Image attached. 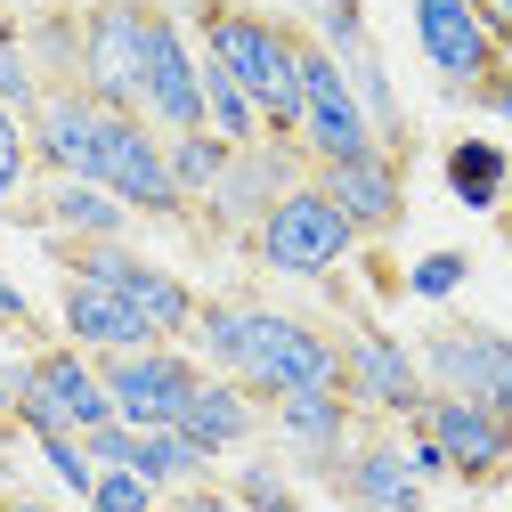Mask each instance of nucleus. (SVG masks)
Listing matches in <instances>:
<instances>
[{"label": "nucleus", "instance_id": "41", "mask_svg": "<svg viewBox=\"0 0 512 512\" xmlns=\"http://www.w3.org/2000/svg\"><path fill=\"white\" fill-rule=\"evenodd\" d=\"M163 512H171V504H163Z\"/></svg>", "mask_w": 512, "mask_h": 512}, {"label": "nucleus", "instance_id": "31", "mask_svg": "<svg viewBox=\"0 0 512 512\" xmlns=\"http://www.w3.org/2000/svg\"><path fill=\"white\" fill-rule=\"evenodd\" d=\"M33 447H41V464L57 472V488H66V496H90L98 464L82 456V439H74V431H49V439H33Z\"/></svg>", "mask_w": 512, "mask_h": 512}, {"label": "nucleus", "instance_id": "22", "mask_svg": "<svg viewBox=\"0 0 512 512\" xmlns=\"http://www.w3.org/2000/svg\"><path fill=\"white\" fill-rule=\"evenodd\" d=\"M33 220H41L57 244H122V236H131V212H122L98 179H41Z\"/></svg>", "mask_w": 512, "mask_h": 512}, {"label": "nucleus", "instance_id": "19", "mask_svg": "<svg viewBox=\"0 0 512 512\" xmlns=\"http://www.w3.org/2000/svg\"><path fill=\"white\" fill-rule=\"evenodd\" d=\"M334 488L358 512H423V480L407 472V447L391 431H358L334 464Z\"/></svg>", "mask_w": 512, "mask_h": 512}, {"label": "nucleus", "instance_id": "15", "mask_svg": "<svg viewBox=\"0 0 512 512\" xmlns=\"http://www.w3.org/2000/svg\"><path fill=\"white\" fill-rule=\"evenodd\" d=\"M139 114L155 122L163 139L204 131V90H196V41L171 9L147 17V82H139Z\"/></svg>", "mask_w": 512, "mask_h": 512}, {"label": "nucleus", "instance_id": "2", "mask_svg": "<svg viewBox=\"0 0 512 512\" xmlns=\"http://www.w3.org/2000/svg\"><path fill=\"white\" fill-rule=\"evenodd\" d=\"M196 33H204V57H220L244 82V98L261 106V131L293 139L301 131V33L261 9H228V0H204Z\"/></svg>", "mask_w": 512, "mask_h": 512}, {"label": "nucleus", "instance_id": "39", "mask_svg": "<svg viewBox=\"0 0 512 512\" xmlns=\"http://www.w3.org/2000/svg\"><path fill=\"white\" fill-rule=\"evenodd\" d=\"M0 512H57L49 496H25V488H9V496H0Z\"/></svg>", "mask_w": 512, "mask_h": 512}, {"label": "nucleus", "instance_id": "36", "mask_svg": "<svg viewBox=\"0 0 512 512\" xmlns=\"http://www.w3.org/2000/svg\"><path fill=\"white\" fill-rule=\"evenodd\" d=\"M0 326H9V334H33V301L9 285V269H0Z\"/></svg>", "mask_w": 512, "mask_h": 512}, {"label": "nucleus", "instance_id": "8", "mask_svg": "<svg viewBox=\"0 0 512 512\" xmlns=\"http://www.w3.org/2000/svg\"><path fill=\"white\" fill-rule=\"evenodd\" d=\"M342 399L358 415H391V423H415L423 399H431V382L415 366V350L399 334H382L374 317H358V326L342 334Z\"/></svg>", "mask_w": 512, "mask_h": 512}, {"label": "nucleus", "instance_id": "6", "mask_svg": "<svg viewBox=\"0 0 512 512\" xmlns=\"http://www.w3.org/2000/svg\"><path fill=\"white\" fill-rule=\"evenodd\" d=\"M90 179H98L131 220H187V196L171 187L163 131H155L147 114H106V139H98V171H90Z\"/></svg>", "mask_w": 512, "mask_h": 512}, {"label": "nucleus", "instance_id": "12", "mask_svg": "<svg viewBox=\"0 0 512 512\" xmlns=\"http://www.w3.org/2000/svg\"><path fill=\"white\" fill-rule=\"evenodd\" d=\"M106 114L82 82H49L41 106L25 114V139H33V171L41 179H90L98 171V139H106Z\"/></svg>", "mask_w": 512, "mask_h": 512}, {"label": "nucleus", "instance_id": "1", "mask_svg": "<svg viewBox=\"0 0 512 512\" xmlns=\"http://www.w3.org/2000/svg\"><path fill=\"white\" fill-rule=\"evenodd\" d=\"M204 374H228L244 399H293V391H342V334L309 326L293 309L269 301H196V326H187Z\"/></svg>", "mask_w": 512, "mask_h": 512}, {"label": "nucleus", "instance_id": "4", "mask_svg": "<svg viewBox=\"0 0 512 512\" xmlns=\"http://www.w3.org/2000/svg\"><path fill=\"white\" fill-rule=\"evenodd\" d=\"M244 244H252V261H261L269 277H334L358 252V228L317 196V179H301V187H285V196L261 212V228H252Z\"/></svg>", "mask_w": 512, "mask_h": 512}, {"label": "nucleus", "instance_id": "10", "mask_svg": "<svg viewBox=\"0 0 512 512\" xmlns=\"http://www.w3.org/2000/svg\"><path fill=\"white\" fill-rule=\"evenodd\" d=\"M309 41L342 66V82H350V98L366 106V122H374V139L399 155V139H407V114H399V90H391V66H382V49H374V33H366V9L358 0H326L317 9V25H309Z\"/></svg>", "mask_w": 512, "mask_h": 512}, {"label": "nucleus", "instance_id": "24", "mask_svg": "<svg viewBox=\"0 0 512 512\" xmlns=\"http://www.w3.org/2000/svg\"><path fill=\"white\" fill-rule=\"evenodd\" d=\"M196 90H204V131H220L228 147L269 139V131H261V106L244 98V82L220 66V57H204V49H196Z\"/></svg>", "mask_w": 512, "mask_h": 512}, {"label": "nucleus", "instance_id": "17", "mask_svg": "<svg viewBox=\"0 0 512 512\" xmlns=\"http://www.w3.org/2000/svg\"><path fill=\"white\" fill-rule=\"evenodd\" d=\"M317 196H326L358 236H391L407 220V171L391 147H374L358 163H317Z\"/></svg>", "mask_w": 512, "mask_h": 512}, {"label": "nucleus", "instance_id": "18", "mask_svg": "<svg viewBox=\"0 0 512 512\" xmlns=\"http://www.w3.org/2000/svg\"><path fill=\"white\" fill-rule=\"evenodd\" d=\"M261 431H277V447H285L301 472H334L342 447L358 439V407L342 391H293V399H269L261 407Z\"/></svg>", "mask_w": 512, "mask_h": 512}, {"label": "nucleus", "instance_id": "14", "mask_svg": "<svg viewBox=\"0 0 512 512\" xmlns=\"http://www.w3.org/2000/svg\"><path fill=\"white\" fill-rule=\"evenodd\" d=\"M415 9V49H423V66L456 90V98H480V82L496 74V57L504 41L464 9V0H407Z\"/></svg>", "mask_w": 512, "mask_h": 512}, {"label": "nucleus", "instance_id": "11", "mask_svg": "<svg viewBox=\"0 0 512 512\" xmlns=\"http://www.w3.org/2000/svg\"><path fill=\"white\" fill-rule=\"evenodd\" d=\"M415 366H423L431 391L480 399V407H496L512 423V342L496 326H431L423 350H415Z\"/></svg>", "mask_w": 512, "mask_h": 512}, {"label": "nucleus", "instance_id": "16", "mask_svg": "<svg viewBox=\"0 0 512 512\" xmlns=\"http://www.w3.org/2000/svg\"><path fill=\"white\" fill-rule=\"evenodd\" d=\"M415 423L439 439L447 480H472V488H480V480H496V472L512 464V423H504L496 407H480V399H447V391H431Z\"/></svg>", "mask_w": 512, "mask_h": 512}, {"label": "nucleus", "instance_id": "20", "mask_svg": "<svg viewBox=\"0 0 512 512\" xmlns=\"http://www.w3.org/2000/svg\"><path fill=\"white\" fill-rule=\"evenodd\" d=\"M57 326H66V342L90 350V358L147 350V342H155V334H147V317L122 301L114 285H90V277H66V285H57Z\"/></svg>", "mask_w": 512, "mask_h": 512}, {"label": "nucleus", "instance_id": "29", "mask_svg": "<svg viewBox=\"0 0 512 512\" xmlns=\"http://www.w3.org/2000/svg\"><path fill=\"white\" fill-rule=\"evenodd\" d=\"M33 187V139H25V114H0V204H17Z\"/></svg>", "mask_w": 512, "mask_h": 512}, {"label": "nucleus", "instance_id": "30", "mask_svg": "<svg viewBox=\"0 0 512 512\" xmlns=\"http://www.w3.org/2000/svg\"><path fill=\"white\" fill-rule=\"evenodd\" d=\"M82 504H90V512H163V496H155L139 472H98Z\"/></svg>", "mask_w": 512, "mask_h": 512}, {"label": "nucleus", "instance_id": "40", "mask_svg": "<svg viewBox=\"0 0 512 512\" xmlns=\"http://www.w3.org/2000/svg\"><path fill=\"white\" fill-rule=\"evenodd\" d=\"M9 407H17V374L0 366V415H9Z\"/></svg>", "mask_w": 512, "mask_h": 512}, {"label": "nucleus", "instance_id": "28", "mask_svg": "<svg viewBox=\"0 0 512 512\" xmlns=\"http://www.w3.org/2000/svg\"><path fill=\"white\" fill-rule=\"evenodd\" d=\"M41 106V74H33V49L17 25H0V114H33Z\"/></svg>", "mask_w": 512, "mask_h": 512}, {"label": "nucleus", "instance_id": "38", "mask_svg": "<svg viewBox=\"0 0 512 512\" xmlns=\"http://www.w3.org/2000/svg\"><path fill=\"white\" fill-rule=\"evenodd\" d=\"M464 9H472V17H480V25H488L504 49H512V0H464Z\"/></svg>", "mask_w": 512, "mask_h": 512}, {"label": "nucleus", "instance_id": "26", "mask_svg": "<svg viewBox=\"0 0 512 512\" xmlns=\"http://www.w3.org/2000/svg\"><path fill=\"white\" fill-rule=\"evenodd\" d=\"M163 155H171V187L187 196V212H196L212 187H220V171H228L236 147H228L220 131H179V139H163Z\"/></svg>", "mask_w": 512, "mask_h": 512}, {"label": "nucleus", "instance_id": "9", "mask_svg": "<svg viewBox=\"0 0 512 512\" xmlns=\"http://www.w3.org/2000/svg\"><path fill=\"white\" fill-rule=\"evenodd\" d=\"M293 147H301L309 163H358V155L382 147L374 122H366V106H358L350 82H342V66H334L309 33H301V131H293Z\"/></svg>", "mask_w": 512, "mask_h": 512}, {"label": "nucleus", "instance_id": "23", "mask_svg": "<svg viewBox=\"0 0 512 512\" xmlns=\"http://www.w3.org/2000/svg\"><path fill=\"white\" fill-rule=\"evenodd\" d=\"M512 187V155L496 139H456L447 147V196H456L464 212H496Z\"/></svg>", "mask_w": 512, "mask_h": 512}, {"label": "nucleus", "instance_id": "3", "mask_svg": "<svg viewBox=\"0 0 512 512\" xmlns=\"http://www.w3.org/2000/svg\"><path fill=\"white\" fill-rule=\"evenodd\" d=\"M9 374H17V407H9V423H17L25 439H49V431H74V439H82V431L114 423L106 374H98V358L74 350V342H49V350L17 358Z\"/></svg>", "mask_w": 512, "mask_h": 512}, {"label": "nucleus", "instance_id": "21", "mask_svg": "<svg viewBox=\"0 0 512 512\" xmlns=\"http://www.w3.org/2000/svg\"><path fill=\"white\" fill-rule=\"evenodd\" d=\"M187 447H204V456L220 464V456H244L252 439H261V399H244L228 374H204L196 382V399H187V415L171 423Z\"/></svg>", "mask_w": 512, "mask_h": 512}, {"label": "nucleus", "instance_id": "34", "mask_svg": "<svg viewBox=\"0 0 512 512\" xmlns=\"http://www.w3.org/2000/svg\"><path fill=\"white\" fill-rule=\"evenodd\" d=\"M399 447H407V472H415L423 488H431V480H447V456H439V439H431L423 423H407V439H399Z\"/></svg>", "mask_w": 512, "mask_h": 512}, {"label": "nucleus", "instance_id": "27", "mask_svg": "<svg viewBox=\"0 0 512 512\" xmlns=\"http://www.w3.org/2000/svg\"><path fill=\"white\" fill-rule=\"evenodd\" d=\"M228 496H236L244 512H301V488H293L285 464H269V456H244L236 480H228Z\"/></svg>", "mask_w": 512, "mask_h": 512}, {"label": "nucleus", "instance_id": "37", "mask_svg": "<svg viewBox=\"0 0 512 512\" xmlns=\"http://www.w3.org/2000/svg\"><path fill=\"white\" fill-rule=\"evenodd\" d=\"M480 106H496V114H504V122H512V49H504V57H496V74H488V82H480Z\"/></svg>", "mask_w": 512, "mask_h": 512}, {"label": "nucleus", "instance_id": "25", "mask_svg": "<svg viewBox=\"0 0 512 512\" xmlns=\"http://www.w3.org/2000/svg\"><path fill=\"white\" fill-rule=\"evenodd\" d=\"M131 472H139L155 496H179V488H204V480H212V456H204V447H187L179 431H139Z\"/></svg>", "mask_w": 512, "mask_h": 512}, {"label": "nucleus", "instance_id": "35", "mask_svg": "<svg viewBox=\"0 0 512 512\" xmlns=\"http://www.w3.org/2000/svg\"><path fill=\"white\" fill-rule=\"evenodd\" d=\"M163 504H171V512H244V504H236L228 488H212V480H204V488H179V496H163Z\"/></svg>", "mask_w": 512, "mask_h": 512}, {"label": "nucleus", "instance_id": "13", "mask_svg": "<svg viewBox=\"0 0 512 512\" xmlns=\"http://www.w3.org/2000/svg\"><path fill=\"white\" fill-rule=\"evenodd\" d=\"M285 187H301V147H293V139H252V147L228 155L220 187H212L196 212H204L220 236H252V228H261V212L285 196Z\"/></svg>", "mask_w": 512, "mask_h": 512}, {"label": "nucleus", "instance_id": "33", "mask_svg": "<svg viewBox=\"0 0 512 512\" xmlns=\"http://www.w3.org/2000/svg\"><path fill=\"white\" fill-rule=\"evenodd\" d=\"M82 456H90L98 472H131L139 431H131V423H98V431H82Z\"/></svg>", "mask_w": 512, "mask_h": 512}, {"label": "nucleus", "instance_id": "5", "mask_svg": "<svg viewBox=\"0 0 512 512\" xmlns=\"http://www.w3.org/2000/svg\"><path fill=\"white\" fill-rule=\"evenodd\" d=\"M106 374V399H114V423H131V431H171L187 415V399H196V350L187 342H147V350H114L98 358Z\"/></svg>", "mask_w": 512, "mask_h": 512}, {"label": "nucleus", "instance_id": "32", "mask_svg": "<svg viewBox=\"0 0 512 512\" xmlns=\"http://www.w3.org/2000/svg\"><path fill=\"white\" fill-rule=\"evenodd\" d=\"M464 277H472V261H464V252H423V261L407 269V293H415V301H447Z\"/></svg>", "mask_w": 512, "mask_h": 512}, {"label": "nucleus", "instance_id": "7", "mask_svg": "<svg viewBox=\"0 0 512 512\" xmlns=\"http://www.w3.org/2000/svg\"><path fill=\"white\" fill-rule=\"evenodd\" d=\"M147 17H155V0H98V9H82V90L114 114H139Z\"/></svg>", "mask_w": 512, "mask_h": 512}]
</instances>
